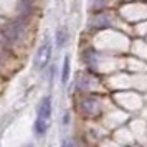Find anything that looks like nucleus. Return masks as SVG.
<instances>
[{
    "label": "nucleus",
    "mask_w": 147,
    "mask_h": 147,
    "mask_svg": "<svg viewBox=\"0 0 147 147\" xmlns=\"http://www.w3.org/2000/svg\"><path fill=\"white\" fill-rule=\"evenodd\" d=\"M50 116H51V98L50 96H45L43 99L40 101L38 104V109H36V121H35V134L38 137H43L48 131V126H50Z\"/></svg>",
    "instance_id": "obj_1"
},
{
    "label": "nucleus",
    "mask_w": 147,
    "mask_h": 147,
    "mask_svg": "<svg viewBox=\"0 0 147 147\" xmlns=\"http://www.w3.org/2000/svg\"><path fill=\"white\" fill-rule=\"evenodd\" d=\"M23 30H25V20L18 18V20H13L10 23H7L5 27L2 28V35L5 36V40L8 43H15V41L20 40Z\"/></svg>",
    "instance_id": "obj_2"
},
{
    "label": "nucleus",
    "mask_w": 147,
    "mask_h": 147,
    "mask_svg": "<svg viewBox=\"0 0 147 147\" xmlns=\"http://www.w3.org/2000/svg\"><path fill=\"white\" fill-rule=\"evenodd\" d=\"M50 58H51V43H50V40H45L40 45V48L36 50V55H35V60H33V66L36 69H43L48 65Z\"/></svg>",
    "instance_id": "obj_3"
},
{
    "label": "nucleus",
    "mask_w": 147,
    "mask_h": 147,
    "mask_svg": "<svg viewBox=\"0 0 147 147\" xmlns=\"http://www.w3.org/2000/svg\"><path fill=\"white\" fill-rule=\"evenodd\" d=\"M66 40H68V32L65 28H58V32H56V47L61 48Z\"/></svg>",
    "instance_id": "obj_4"
},
{
    "label": "nucleus",
    "mask_w": 147,
    "mask_h": 147,
    "mask_svg": "<svg viewBox=\"0 0 147 147\" xmlns=\"http://www.w3.org/2000/svg\"><path fill=\"white\" fill-rule=\"evenodd\" d=\"M68 76H69V56H66L63 60V73H61V83L63 84L68 83Z\"/></svg>",
    "instance_id": "obj_5"
}]
</instances>
